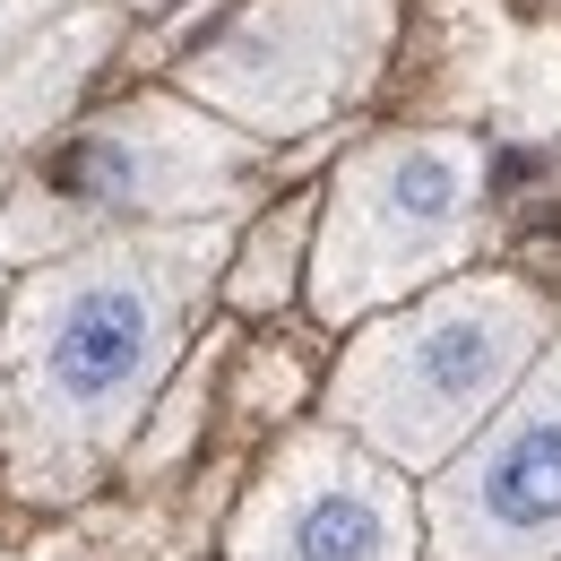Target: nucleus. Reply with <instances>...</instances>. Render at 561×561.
Returning <instances> with one entry per match:
<instances>
[{"instance_id":"obj_1","label":"nucleus","mask_w":561,"mask_h":561,"mask_svg":"<svg viewBox=\"0 0 561 561\" xmlns=\"http://www.w3.org/2000/svg\"><path fill=\"white\" fill-rule=\"evenodd\" d=\"M225 260L233 216H199L113 225L18 277L0 311V467L26 501H70L130 458Z\"/></svg>"},{"instance_id":"obj_2","label":"nucleus","mask_w":561,"mask_h":561,"mask_svg":"<svg viewBox=\"0 0 561 561\" xmlns=\"http://www.w3.org/2000/svg\"><path fill=\"white\" fill-rule=\"evenodd\" d=\"M553 329L561 311L545 285L510 277V268H467L398 311H371L329 371L320 415L354 432L363 449H380L389 467L440 476L501 415V398L536 371Z\"/></svg>"},{"instance_id":"obj_3","label":"nucleus","mask_w":561,"mask_h":561,"mask_svg":"<svg viewBox=\"0 0 561 561\" xmlns=\"http://www.w3.org/2000/svg\"><path fill=\"white\" fill-rule=\"evenodd\" d=\"M260 173V139L191 95H139L104 122L18 147L0 164V251H78L113 225H199L233 216Z\"/></svg>"},{"instance_id":"obj_4","label":"nucleus","mask_w":561,"mask_h":561,"mask_svg":"<svg viewBox=\"0 0 561 561\" xmlns=\"http://www.w3.org/2000/svg\"><path fill=\"white\" fill-rule=\"evenodd\" d=\"M492 156L467 130H389L363 139L320 191V233H311V320L354 329L371 311H398L432 285L467 277L484 251Z\"/></svg>"},{"instance_id":"obj_5","label":"nucleus","mask_w":561,"mask_h":561,"mask_svg":"<svg viewBox=\"0 0 561 561\" xmlns=\"http://www.w3.org/2000/svg\"><path fill=\"white\" fill-rule=\"evenodd\" d=\"M398 53V0H242L182 53V95L251 139H302L354 113Z\"/></svg>"},{"instance_id":"obj_6","label":"nucleus","mask_w":561,"mask_h":561,"mask_svg":"<svg viewBox=\"0 0 561 561\" xmlns=\"http://www.w3.org/2000/svg\"><path fill=\"white\" fill-rule=\"evenodd\" d=\"M225 561H423V501L354 432L302 423L242 492Z\"/></svg>"},{"instance_id":"obj_7","label":"nucleus","mask_w":561,"mask_h":561,"mask_svg":"<svg viewBox=\"0 0 561 561\" xmlns=\"http://www.w3.org/2000/svg\"><path fill=\"white\" fill-rule=\"evenodd\" d=\"M423 561H561V329L501 415L423 484Z\"/></svg>"},{"instance_id":"obj_8","label":"nucleus","mask_w":561,"mask_h":561,"mask_svg":"<svg viewBox=\"0 0 561 561\" xmlns=\"http://www.w3.org/2000/svg\"><path fill=\"white\" fill-rule=\"evenodd\" d=\"M311 233H320V199H277V208L233 242L225 302H233V311H277L285 294L302 285V268H311Z\"/></svg>"},{"instance_id":"obj_9","label":"nucleus","mask_w":561,"mask_h":561,"mask_svg":"<svg viewBox=\"0 0 561 561\" xmlns=\"http://www.w3.org/2000/svg\"><path fill=\"white\" fill-rule=\"evenodd\" d=\"M199 398H208V354H199V363L182 371V389H173V398L156 407V415H164V423L147 432L139 449H130V458H139V476H156V467H164V458H173V449L191 440V423H199Z\"/></svg>"},{"instance_id":"obj_10","label":"nucleus","mask_w":561,"mask_h":561,"mask_svg":"<svg viewBox=\"0 0 561 561\" xmlns=\"http://www.w3.org/2000/svg\"><path fill=\"white\" fill-rule=\"evenodd\" d=\"M26 9H44V0H0V44H9V18H26ZM9 78V70H0Z\"/></svg>"},{"instance_id":"obj_11","label":"nucleus","mask_w":561,"mask_h":561,"mask_svg":"<svg viewBox=\"0 0 561 561\" xmlns=\"http://www.w3.org/2000/svg\"><path fill=\"white\" fill-rule=\"evenodd\" d=\"M0 311H9V294H0Z\"/></svg>"}]
</instances>
